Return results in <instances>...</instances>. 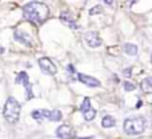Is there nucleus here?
I'll list each match as a JSON object with an SVG mask.
<instances>
[{
	"instance_id": "3",
	"label": "nucleus",
	"mask_w": 152,
	"mask_h": 139,
	"mask_svg": "<svg viewBox=\"0 0 152 139\" xmlns=\"http://www.w3.org/2000/svg\"><path fill=\"white\" fill-rule=\"evenodd\" d=\"M147 122L142 116H136V118H128L124 121V132L128 135H139L145 130Z\"/></svg>"
},
{
	"instance_id": "19",
	"label": "nucleus",
	"mask_w": 152,
	"mask_h": 139,
	"mask_svg": "<svg viewBox=\"0 0 152 139\" xmlns=\"http://www.w3.org/2000/svg\"><path fill=\"white\" fill-rule=\"evenodd\" d=\"M102 12H103L102 5H95L94 8L89 10V15H97V13H102Z\"/></svg>"
},
{
	"instance_id": "5",
	"label": "nucleus",
	"mask_w": 152,
	"mask_h": 139,
	"mask_svg": "<svg viewBox=\"0 0 152 139\" xmlns=\"http://www.w3.org/2000/svg\"><path fill=\"white\" fill-rule=\"evenodd\" d=\"M39 66H40V68H42L43 72L48 74V75H55V74L58 72V68H56V66L53 64V62L48 58H40Z\"/></svg>"
},
{
	"instance_id": "12",
	"label": "nucleus",
	"mask_w": 152,
	"mask_h": 139,
	"mask_svg": "<svg viewBox=\"0 0 152 139\" xmlns=\"http://www.w3.org/2000/svg\"><path fill=\"white\" fill-rule=\"evenodd\" d=\"M123 51L129 56H135L137 54V46L132 44V43H127L123 46Z\"/></svg>"
},
{
	"instance_id": "6",
	"label": "nucleus",
	"mask_w": 152,
	"mask_h": 139,
	"mask_svg": "<svg viewBox=\"0 0 152 139\" xmlns=\"http://www.w3.org/2000/svg\"><path fill=\"white\" fill-rule=\"evenodd\" d=\"M77 80L80 82V83L86 84L87 87H94V88H96V87L100 86V80H97L94 76L86 75V74H81V72L77 74Z\"/></svg>"
},
{
	"instance_id": "22",
	"label": "nucleus",
	"mask_w": 152,
	"mask_h": 139,
	"mask_svg": "<svg viewBox=\"0 0 152 139\" xmlns=\"http://www.w3.org/2000/svg\"><path fill=\"white\" fill-rule=\"evenodd\" d=\"M104 3H105V4H108V5H111L113 3V0H104Z\"/></svg>"
},
{
	"instance_id": "11",
	"label": "nucleus",
	"mask_w": 152,
	"mask_h": 139,
	"mask_svg": "<svg viewBox=\"0 0 152 139\" xmlns=\"http://www.w3.org/2000/svg\"><path fill=\"white\" fill-rule=\"evenodd\" d=\"M60 20L63 21L64 24H67L68 27H71V28H79V26L76 24V21L74 20V18H72L71 15H69V12H61V15H60Z\"/></svg>"
},
{
	"instance_id": "4",
	"label": "nucleus",
	"mask_w": 152,
	"mask_h": 139,
	"mask_svg": "<svg viewBox=\"0 0 152 139\" xmlns=\"http://www.w3.org/2000/svg\"><path fill=\"white\" fill-rule=\"evenodd\" d=\"M15 83L16 84H23L24 88H26V99H32L34 98V91H32V84L29 83V76L26 71H21L16 75L15 78Z\"/></svg>"
},
{
	"instance_id": "23",
	"label": "nucleus",
	"mask_w": 152,
	"mask_h": 139,
	"mask_svg": "<svg viewBox=\"0 0 152 139\" xmlns=\"http://www.w3.org/2000/svg\"><path fill=\"white\" fill-rule=\"evenodd\" d=\"M136 1H137V0H128V4H129V5H132V4H135Z\"/></svg>"
},
{
	"instance_id": "15",
	"label": "nucleus",
	"mask_w": 152,
	"mask_h": 139,
	"mask_svg": "<svg viewBox=\"0 0 152 139\" xmlns=\"http://www.w3.org/2000/svg\"><path fill=\"white\" fill-rule=\"evenodd\" d=\"M83 116H84V119H86L87 122H91V121H94L95 119V116H96V110L95 108H88V110H86L83 113Z\"/></svg>"
},
{
	"instance_id": "7",
	"label": "nucleus",
	"mask_w": 152,
	"mask_h": 139,
	"mask_svg": "<svg viewBox=\"0 0 152 139\" xmlns=\"http://www.w3.org/2000/svg\"><path fill=\"white\" fill-rule=\"evenodd\" d=\"M84 39H86V43L89 46V47H99L102 46V40H100V36L97 32L95 31H89L84 35Z\"/></svg>"
},
{
	"instance_id": "2",
	"label": "nucleus",
	"mask_w": 152,
	"mask_h": 139,
	"mask_svg": "<svg viewBox=\"0 0 152 139\" xmlns=\"http://www.w3.org/2000/svg\"><path fill=\"white\" fill-rule=\"evenodd\" d=\"M20 111L21 106L15 98L10 96L4 104V110H3V115H4L5 121L11 124L18 123L19 118H20Z\"/></svg>"
},
{
	"instance_id": "16",
	"label": "nucleus",
	"mask_w": 152,
	"mask_h": 139,
	"mask_svg": "<svg viewBox=\"0 0 152 139\" xmlns=\"http://www.w3.org/2000/svg\"><path fill=\"white\" fill-rule=\"evenodd\" d=\"M31 116H32V118H34L36 122H39V123H42L43 119H44V118H43L42 111H40V110H35V111H32V113H31Z\"/></svg>"
},
{
	"instance_id": "1",
	"label": "nucleus",
	"mask_w": 152,
	"mask_h": 139,
	"mask_svg": "<svg viewBox=\"0 0 152 139\" xmlns=\"http://www.w3.org/2000/svg\"><path fill=\"white\" fill-rule=\"evenodd\" d=\"M23 16L32 24H43L50 16V8L40 1H29L23 7Z\"/></svg>"
},
{
	"instance_id": "8",
	"label": "nucleus",
	"mask_w": 152,
	"mask_h": 139,
	"mask_svg": "<svg viewBox=\"0 0 152 139\" xmlns=\"http://www.w3.org/2000/svg\"><path fill=\"white\" fill-rule=\"evenodd\" d=\"M13 39H15L16 42L21 43V44H24V46L32 47V39H31V36H29L27 32H24V31L16 29V31L13 32Z\"/></svg>"
},
{
	"instance_id": "25",
	"label": "nucleus",
	"mask_w": 152,
	"mask_h": 139,
	"mask_svg": "<svg viewBox=\"0 0 152 139\" xmlns=\"http://www.w3.org/2000/svg\"><path fill=\"white\" fill-rule=\"evenodd\" d=\"M151 63H152V55H151Z\"/></svg>"
},
{
	"instance_id": "17",
	"label": "nucleus",
	"mask_w": 152,
	"mask_h": 139,
	"mask_svg": "<svg viewBox=\"0 0 152 139\" xmlns=\"http://www.w3.org/2000/svg\"><path fill=\"white\" fill-rule=\"evenodd\" d=\"M92 106H91V100L88 99V98H84V100H83V103H81V106H80V111L81 113H84L86 110H88V108H91Z\"/></svg>"
},
{
	"instance_id": "18",
	"label": "nucleus",
	"mask_w": 152,
	"mask_h": 139,
	"mask_svg": "<svg viewBox=\"0 0 152 139\" xmlns=\"http://www.w3.org/2000/svg\"><path fill=\"white\" fill-rule=\"evenodd\" d=\"M123 88L126 91H134L136 88V86L134 83H131V82H123Z\"/></svg>"
},
{
	"instance_id": "21",
	"label": "nucleus",
	"mask_w": 152,
	"mask_h": 139,
	"mask_svg": "<svg viewBox=\"0 0 152 139\" xmlns=\"http://www.w3.org/2000/svg\"><path fill=\"white\" fill-rule=\"evenodd\" d=\"M123 74H124V75H127V76H129V75H131V68H128V70L123 71Z\"/></svg>"
},
{
	"instance_id": "24",
	"label": "nucleus",
	"mask_w": 152,
	"mask_h": 139,
	"mask_svg": "<svg viewBox=\"0 0 152 139\" xmlns=\"http://www.w3.org/2000/svg\"><path fill=\"white\" fill-rule=\"evenodd\" d=\"M79 139H94V137H87V138H79Z\"/></svg>"
},
{
	"instance_id": "20",
	"label": "nucleus",
	"mask_w": 152,
	"mask_h": 139,
	"mask_svg": "<svg viewBox=\"0 0 152 139\" xmlns=\"http://www.w3.org/2000/svg\"><path fill=\"white\" fill-rule=\"evenodd\" d=\"M67 71H68V72H71V74H75L74 66H72V64H68V66H67Z\"/></svg>"
},
{
	"instance_id": "9",
	"label": "nucleus",
	"mask_w": 152,
	"mask_h": 139,
	"mask_svg": "<svg viewBox=\"0 0 152 139\" xmlns=\"http://www.w3.org/2000/svg\"><path fill=\"white\" fill-rule=\"evenodd\" d=\"M42 115L44 119H48L51 122H59L63 118L60 110H42Z\"/></svg>"
},
{
	"instance_id": "10",
	"label": "nucleus",
	"mask_w": 152,
	"mask_h": 139,
	"mask_svg": "<svg viewBox=\"0 0 152 139\" xmlns=\"http://www.w3.org/2000/svg\"><path fill=\"white\" fill-rule=\"evenodd\" d=\"M56 135L60 139H71L74 137V130L67 124H61L56 129Z\"/></svg>"
},
{
	"instance_id": "14",
	"label": "nucleus",
	"mask_w": 152,
	"mask_h": 139,
	"mask_svg": "<svg viewBox=\"0 0 152 139\" xmlns=\"http://www.w3.org/2000/svg\"><path fill=\"white\" fill-rule=\"evenodd\" d=\"M142 90L145 92L152 91V76H147V78L142 82Z\"/></svg>"
},
{
	"instance_id": "13",
	"label": "nucleus",
	"mask_w": 152,
	"mask_h": 139,
	"mask_svg": "<svg viewBox=\"0 0 152 139\" xmlns=\"http://www.w3.org/2000/svg\"><path fill=\"white\" fill-rule=\"evenodd\" d=\"M115 123H116L115 118H113V116H111V115H105L104 118L102 119V126L104 127V129H110V127H113V126H115Z\"/></svg>"
}]
</instances>
